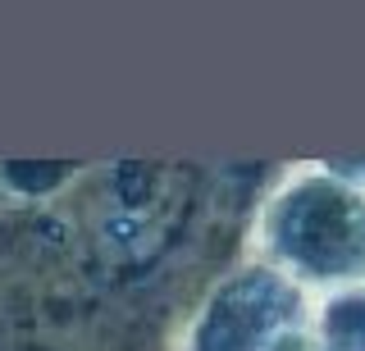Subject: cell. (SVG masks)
Returning a JSON list of instances; mask_svg holds the SVG:
<instances>
[{"instance_id": "cell-1", "label": "cell", "mask_w": 365, "mask_h": 351, "mask_svg": "<svg viewBox=\"0 0 365 351\" xmlns=\"http://www.w3.org/2000/svg\"><path fill=\"white\" fill-rule=\"evenodd\" d=\"M265 246L297 283H365V192L338 174L292 183L265 214Z\"/></svg>"}, {"instance_id": "cell-2", "label": "cell", "mask_w": 365, "mask_h": 351, "mask_svg": "<svg viewBox=\"0 0 365 351\" xmlns=\"http://www.w3.org/2000/svg\"><path fill=\"white\" fill-rule=\"evenodd\" d=\"M302 297L283 274L247 269L210 301L205 320L197 324L192 351H269L279 333L297 328Z\"/></svg>"}, {"instance_id": "cell-4", "label": "cell", "mask_w": 365, "mask_h": 351, "mask_svg": "<svg viewBox=\"0 0 365 351\" xmlns=\"http://www.w3.org/2000/svg\"><path fill=\"white\" fill-rule=\"evenodd\" d=\"M269 351H324V347H319V337L306 333V328H288V333H279L269 342Z\"/></svg>"}, {"instance_id": "cell-3", "label": "cell", "mask_w": 365, "mask_h": 351, "mask_svg": "<svg viewBox=\"0 0 365 351\" xmlns=\"http://www.w3.org/2000/svg\"><path fill=\"white\" fill-rule=\"evenodd\" d=\"M315 337L324 351H365V283L342 288L324 301Z\"/></svg>"}]
</instances>
